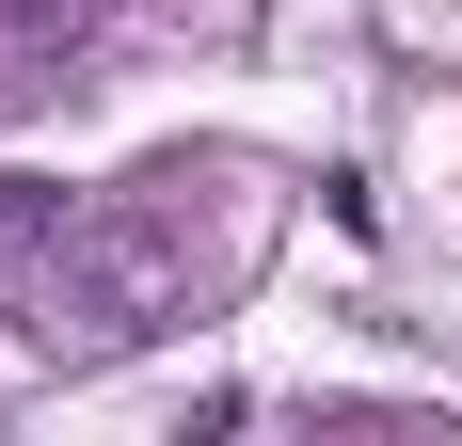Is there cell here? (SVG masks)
Wrapping results in <instances>:
<instances>
[{
  "label": "cell",
  "mask_w": 462,
  "mask_h": 446,
  "mask_svg": "<svg viewBox=\"0 0 462 446\" xmlns=\"http://www.w3.org/2000/svg\"><path fill=\"white\" fill-rule=\"evenodd\" d=\"M80 48H96V0H0V128H32L80 80Z\"/></svg>",
  "instance_id": "7a4b0ae2"
},
{
  "label": "cell",
  "mask_w": 462,
  "mask_h": 446,
  "mask_svg": "<svg viewBox=\"0 0 462 446\" xmlns=\"http://www.w3.org/2000/svg\"><path fill=\"white\" fill-rule=\"evenodd\" d=\"M16 351L32 367H128L160 319H191V176H128L16 271Z\"/></svg>",
  "instance_id": "6da1fadb"
}]
</instances>
